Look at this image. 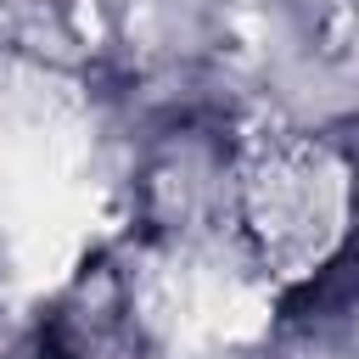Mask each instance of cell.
Masks as SVG:
<instances>
[{
	"instance_id": "cell-1",
	"label": "cell",
	"mask_w": 359,
	"mask_h": 359,
	"mask_svg": "<svg viewBox=\"0 0 359 359\" xmlns=\"http://www.w3.org/2000/svg\"><path fill=\"white\" fill-rule=\"evenodd\" d=\"M325 174L309 157H286V163H264L247 174V224L264 236L269 252H309L325 236L331 219V196H325Z\"/></svg>"
},
{
	"instance_id": "cell-2",
	"label": "cell",
	"mask_w": 359,
	"mask_h": 359,
	"mask_svg": "<svg viewBox=\"0 0 359 359\" xmlns=\"http://www.w3.org/2000/svg\"><path fill=\"white\" fill-rule=\"evenodd\" d=\"M39 359H140L123 286H118V275L107 264H95L67 292V303L45 320Z\"/></svg>"
}]
</instances>
